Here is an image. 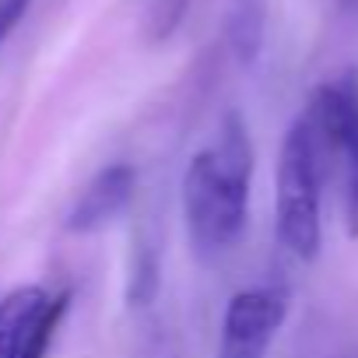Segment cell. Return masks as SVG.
<instances>
[{
  "instance_id": "obj_6",
  "label": "cell",
  "mask_w": 358,
  "mask_h": 358,
  "mask_svg": "<svg viewBox=\"0 0 358 358\" xmlns=\"http://www.w3.org/2000/svg\"><path fill=\"white\" fill-rule=\"evenodd\" d=\"M50 302V292L43 285H22L0 299V358H22L29 327Z\"/></svg>"
},
{
  "instance_id": "obj_7",
  "label": "cell",
  "mask_w": 358,
  "mask_h": 358,
  "mask_svg": "<svg viewBox=\"0 0 358 358\" xmlns=\"http://www.w3.org/2000/svg\"><path fill=\"white\" fill-rule=\"evenodd\" d=\"M264 36H267V0H232L225 11V46L243 67H250L260 57Z\"/></svg>"
},
{
  "instance_id": "obj_4",
  "label": "cell",
  "mask_w": 358,
  "mask_h": 358,
  "mask_svg": "<svg viewBox=\"0 0 358 358\" xmlns=\"http://www.w3.org/2000/svg\"><path fill=\"white\" fill-rule=\"evenodd\" d=\"M285 316H288L285 288L260 285L236 292L222 316L218 358H267Z\"/></svg>"
},
{
  "instance_id": "obj_2",
  "label": "cell",
  "mask_w": 358,
  "mask_h": 358,
  "mask_svg": "<svg viewBox=\"0 0 358 358\" xmlns=\"http://www.w3.org/2000/svg\"><path fill=\"white\" fill-rule=\"evenodd\" d=\"M323 172H327V155L306 123L299 116L278 155V179H274V225L281 246L299 257V260H316L320 239H323V222H320V197H323Z\"/></svg>"
},
{
  "instance_id": "obj_10",
  "label": "cell",
  "mask_w": 358,
  "mask_h": 358,
  "mask_svg": "<svg viewBox=\"0 0 358 358\" xmlns=\"http://www.w3.org/2000/svg\"><path fill=\"white\" fill-rule=\"evenodd\" d=\"M29 8H32V0H0V46L8 43V36L29 15Z\"/></svg>"
},
{
  "instance_id": "obj_5",
  "label": "cell",
  "mask_w": 358,
  "mask_h": 358,
  "mask_svg": "<svg viewBox=\"0 0 358 358\" xmlns=\"http://www.w3.org/2000/svg\"><path fill=\"white\" fill-rule=\"evenodd\" d=\"M134 190H137V172L134 165L127 162H116V165H106L92 183L81 190V197L74 201L71 215H67V229L71 232H99L106 229L109 222H116L130 201H134Z\"/></svg>"
},
{
  "instance_id": "obj_3",
  "label": "cell",
  "mask_w": 358,
  "mask_h": 358,
  "mask_svg": "<svg viewBox=\"0 0 358 358\" xmlns=\"http://www.w3.org/2000/svg\"><path fill=\"white\" fill-rule=\"evenodd\" d=\"M302 116L313 127L327 162L337 158L344 169V225L348 236L358 239V85L355 81L320 85Z\"/></svg>"
},
{
  "instance_id": "obj_9",
  "label": "cell",
  "mask_w": 358,
  "mask_h": 358,
  "mask_svg": "<svg viewBox=\"0 0 358 358\" xmlns=\"http://www.w3.org/2000/svg\"><path fill=\"white\" fill-rule=\"evenodd\" d=\"M187 8H190V0H148V8H144L148 39H151V43H165V39L179 29Z\"/></svg>"
},
{
  "instance_id": "obj_8",
  "label": "cell",
  "mask_w": 358,
  "mask_h": 358,
  "mask_svg": "<svg viewBox=\"0 0 358 358\" xmlns=\"http://www.w3.org/2000/svg\"><path fill=\"white\" fill-rule=\"evenodd\" d=\"M67 306H71V292L50 295V302L43 306V313H39L36 323L29 327V337H25V351H22V358H46V351H50V344H53V337H57V327H60Z\"/></svg>"
},
{
  "instance_id": "obj_1",
  "label": "cell",
  "mask_w": 358,
  "mask_h": 358,
  "mask_svg": "<svg viewBox=\"0 0 358 358\" xmlns=\"http://www.w3.org/2000/svg\"><path fill=\"white\" fill-rule=\"evenodd\" d=\"M253 144L243 120L225 116L218 137L197 151L183 172V218L190 243L201 257L232 250L250 218Z\"/></svg>"
}]
</instances>
